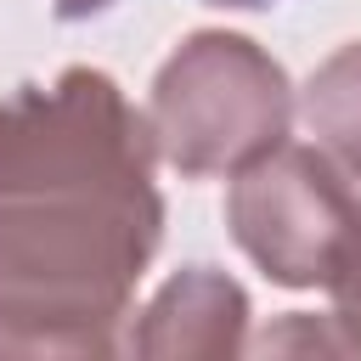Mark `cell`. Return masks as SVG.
<instances>
[{"mask_svg":"<svg viewBox=\"0 0 361 361\" xmlns=\"http://www.w3.org/2000/svg\"><path fill=\"white\" fill-rule=\"evenodd\" d=\"M158 237V186L0 197V361L113 355Z\"/></svg>","mask_w":361,"mask_h":361,"instance_id":"1","label":"cell"},{"mask_svg":"<svg viewBox=\"0 0 361 361\" xmlns=\"http://www.w3.org/2000/svg\"><path fill=\"white\" fill-rule=\"evenodd\" d=\"M288 124H293V85L282 62L226 28L186 34L158 68L147 96L152 147L186 180L237 175L243 164L288 141Z\"/></svg>","mask_w":361,"mask_h":361,"instance_id":"2","label":"cell"},{"mask_svg":"<svg viewBox=\"0 0 361 361\" xmlns=\"http://www.w3.org/2000/svg\"><path fill=\"white\" fill-rule=\"evenodd\" d=\"M147 113L102 68H62L51 85L0 96V197L152 186Z\"/></svg>","mask_w":361,"mask_h":361,"instance_id":"3","label":"cell"},{"mask_svg":"<svg viewBox=\"0 0 361 361\" xmlns=\"http://www.w3.org/2000/svg\"><path fill=\"white\" fill-rule=\"evenodd\" d=\"M226 226L276 288H327L361 259V192L305 141H276L231 175Z\"/></svg>","mask_w":361,"mask_h":361,"instance_id":"4","label":"cell"},{"mask_svg":"<svg viewBox=\"0 0 361 361\" xmlns=\"http://www.w3.org/2000/svg\"><path fill=\"white\" fill-rule=\"evenodd\" d=\"M248 293L214 265L175 271L135 316L130 350L147 361H220L248 338Z\"/></svg>","mask_w":361,"mask_h":361,"instance_id":"5","label":"cell"},{"mask_svg":"<svg viewBox=\"0 0 361 361\" xmlns=\"http://www.w3.org/2000/svg\"><path fill=\"white\" fill-rule=\"evenodd\" d=\"M305 124H310L316 147L350 180H361V39L333 51L310 73V85H305Z\"/></svg>","mask_w":361,"mask_h":361,"instance_id":"6","label":"cell"},{"mask_svg":"<svg viewBox=\"0 0 361 361\" xmlns=\"http://www.w3.org/2000/svg\"><path fill=\"white\" fill-rule=\"evenodd\" d=\"M333 310L316 316H288L276 333L259 338V350H327V355H361V259H350L338 271V282H327Z\"/></svg>","mask_w":361,"mask_h":361,"instance_id":"7","label":"cell"},{"mask_svg":"<svg viewBox=\"0 0 361 361\" xmlns=\"http://www.w3.org/2000/svg\"><path fill=\"white\" fill-rule=\"evenodd\" d=\"M113 0H56V17L62 23H85V17H102Z\"/></svg>","mask_w":361,"mask_h":361,"instance_id":"8","label":"cell"},{"mask_svg":"<svg viewBox=\"0 0 361 361\" xmlns=\"http://www.w3.org/2000/svg\"><path fill=\"white\" fill-rule=\"evenodd\" d=\"M214 6H276V0H214Z\"/></svg>","mask_w":361,"mask_h":361,"instance_id":"9","label":"cell"}]
</instances>
